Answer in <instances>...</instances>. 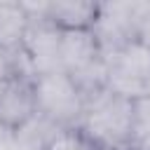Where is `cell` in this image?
Segmentation results:
<instances>
[{
  "label": "cell",
  "instance_id": "2",
  "mask_svg": "<svg viewBox=\"0 0 150 150\" xmlns=\"http://www.w3.org/2000/svg\"><path fill=\"white\" fill-rule=\"evenodd\" d=\"M35 112L49 120L54 127H73L84 112V96L77 82L66 73H49L33 80Z\"/></svg>",
  "mask_w": 150,
  "mask_h": 150
},
{
  "label": "cell",
  "instance_id": "1",
  "mask_svg": "<svg viewBox=\"0 0 150 150\" xmlns=\"http://www.w3.org/2000/svg\"><path fill=\"white\" fill-rule=\"evenodd\" d=\"M134 101L112 94L108 87L87 101L77 127L101 150H129Z\"/></svg>",
  "mask_w": 150,
  "mask_h": 150
},
{
  "label": "cell",
  "instance_id": "11",
  "mask_svg": "<svg viewBox=\"0 0 150 150\" xmlns=\"http://www.w3.org/2000/svg\"><path fill=\"white\" fill-rule=\"evenodd\" d=\"M138 40H143L145 45H150V2L143 12V19H141V26H138Z\"/></svg>",
  "mask_w": 150,
  "mask_h": 150
},
{
  "label": "cell",
  "instance_id": "4",
  "mask_svg": "<svg viewBox=\"0 0 150 150\" xmlns=\"http://www.w3.org/2000/svg\"><path fill=\"white\" fill-rule=\"evenodd\" d=\"M35 117V94H33V77L16 75L7 91L0 98V122L14 134L26 122Z\"/></svg>",
  "mask_w": 150,
  "mask_h": 150
},
{
  "label": "cell",
  "instance_id": "10",
  "mask_svg": "<svg viewBox=\"0 0 150 150\" xmlns=\"http://www.w3.org/2000/svg\"><path fill=\"white\" fill-rule=\"evenodd\" d=\"M16 77V68H14V56L5 49H0V98L7 91V87L12 84V80Z\"/></svg>",
  "mask_w": 150,
  "mask_h": 150
},
{
  "label": "cell",
  "instance_id": "8",
  "mask_svg": "<svg viewBox=\"0 0 150 150\" xmlns=\"http://www.w3.org/2000/svg\"><path fill=\"white\" fill-rule=\"evenodd\" d=\"M42 150H101L77 124L73 127H59Z\"/></svg>",
  "mask_w": 150,
  "mask_h": 150
},
{
  "label": "cell",
  "instance_id": "9",
  "mask_svg": "<svg viewBox=\"0 0 150 150\" xmlns=\"http://www.w3.org/2000/svg\"><path fill=\"white\" fill-rule=\"evenodd\" d=\"M150 138V94L134 101V122H131V145Z\"/></svg>",
  "mask_w": 150,
  "mask_h": 150
},
{
  "label": "cell",
  "instance_id": "12",
  "mask_svg": "<svg viewBox=\"0 0 150 150\" xmlns=\"http://www.w3.org/2000/svg\"><path fill=\"white\" fill-rule=\"evenodd\" d=\"M0 150H23V148H21V145L14 141V136H9L5 143H0Z\"/></svg>",
  "mask_w": 150,
  "mask_h": 150
},
{
  "label": "cell",
  "instance_id": "7",
  "mask_svg": "<svg viewBox=\"0 0 150 150\" xmlns=\"http://www.w3.org/2000/svg\"><path fill=\"white\" fill-rule=\"evenodd\" d=\"M30 16L21 2H0V49L16 52L28 33Z\"/></svg>",
  "mask_w": 150,
  "mask_h": 150
},
{
  "label": "cell",
  "instance_id": "3",
  "mask_svg": "<svg viewBox=\"0 0 150 150\" xmlns=\"http://www.w3.org/2000/svg\"><path fill=\"white\" fill-rule=\"evenodd\" d=\"M103 59L98 38L91 28L61 30V66L68 75H77Z\"/></svg>",
  "mask_w": 150,
  "mask_h": 150
},
{
  "label": "cell",
  "instance_id": "6",
  "mask_svg": "<svg viewBox=\"0 0 150 150\" xmlns=\"http://www.w3.org/2000/svg\"><path fill=\"white\" fill-rule=\"evenodd\" d=\"M96 14H98V2L61 0V2H45L42 14L35 19H45L59 30H80V28H94Z\"/></svg>",
  "mask_w": 150,
  "mask_h": 150
},
{
  "label": "cell",
  "instance_id": "5",
  "mask_svg": "<svg viewBox=\"0 0 150 150\" xmlns=\"http://www.w3.org/2000/svg\"><path fill=\"white\" fill-rule=\"evenodd\" d=\"M108 73L150 87V45L138 38L127 40L108 59Z\"/></svg>",
  "mask_w": 150,
  "mask_h": 150
},
{
  "label": "cell",
  "instance_id": "13",
  "mask_svg": "<svg viewBox=\"0 0 150 150\" xmlns=\"http://www.w3.org/2000/svg\"><path fill=\"white\" fill-rule=\"evenodd\" d=\"M9 136H12V131H9V129H7V127H5L2 122H0V143H5V141H7Z\"/></svg>",
  "mask_w": 150,
  "mask_h": 150
}]
</instances>
